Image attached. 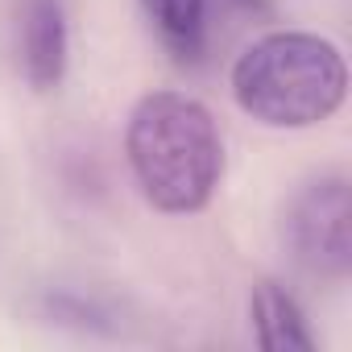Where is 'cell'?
<instances>
[{"label": "cell", "mask_w": 352, "mask_h": 352, "mask_svg": "<svg viewBox=\"0 0 352 352\" xmlns=\"http://www.w3.org/2000/svg\"><path fill=\"white\" fill-rule=\"evenodd\" d=\"M124 153L141 195L170 216L199 212L224 179V141L208 104L187 91H149L129 112Z\"/></svg>", "instance_id": "obj_1"}, {"label": "cell", "mask_w": 352, "mask_h": 352, "mask_svg": "<svg viewBox=\"0 0 352 352\" xmlns=\"http://www.w3.org/2000/svg\"><path fill=\"white\" fill-rule=\"evenodd\" d=\"M232 100L270 129L323 124L348 96V67L336 42L307 30H274L232 63Z\"/></svg>", "instance_id": "obj_2"}, {"label": "cell", "mask_w": 352, "mask_h": 352, "mask_svg": "<svg viewBox=\"0 0 352 352\" xmlns=\"http://www.w3.org/2000/svg\"><path fill=\"white\" fill-rule=\"evenodd\" d=\"M282 241L315 278H348L352 270V191L344 174H319L302 183L282 212Z\"/></svg>", "instance_id": "obj_3"}, {"label": "cell", "mask_w": 352, "mask_h": 352, "mask_svg": "<svg viewBox=\"0 0 352 352\" xmlns=\"http://www.w3.org/2000/svg\"><path fill=\"white\" fill-rule=\"evenodd\" d=\"M17 63L34 91H54L67 75V5L63 0H17Z\"/></svg>", "instance_id": "obj_4"}, {"label": "cell", "mask_w": 352, "mask_h": 352, "mask_svg": "<svg viewBox=\"0 0 352 352\" xmlns=\"http://www.w3.org/2000/svg\"><path fill=\"white\" fill-rule=\"evenodd\" d=\"M249 319L257 331V344L265 352H311L315 336L294 302V294L282 282H257L249 294Z\"/></svg>", "instance_id": "obj_5"}, {"label": "cell", "mask_w": 352, "mask_h": 352, "mask_svg": "<svg viewBox=\"0 0 352 352\" xmlns=\"http://www.w3.org/2000/svg\"><path fill=\"white\" fill-rule=\"evenodd\" d=\"M141 9H145L149 25L157 30V38L179 58H191L199 50L208 0H141Z\"/></svg>", "instance_id": "obj_6"}]
</instances>
